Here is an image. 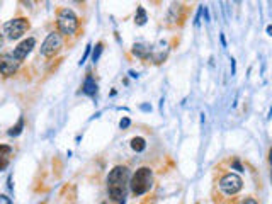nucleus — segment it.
I'll list each match as a JSON object with an SVG mask.
<instances>
[{
	"mask_svg": "<svg viewBox=\"0 0 272 204\" xmlns=\"http://www.w3.org/2000/svg\"><path fill=\"white\" fill-rule=\"evenodd\" d=\"M126 203V199H121V201H119V204H125Z\"/></svg>",
	"mask_w": 272,
	"mask_h": 204,
	"instance_id": "26",
	"label": "nucleus"
},
{
	"mask_svg": "<svg viewBox=\"0 0 272 204\" xmlns=\"http://www.w3.org/2000/svg\"><path fill=\"white\" fill-rule=\"evenodd\" d=\"M130 124H131L130 118H123L121 121H119V128H121V130H126V128H130Z\"/></svg>",
	"mask_w": 272,
	"mask_h": 204,
	"instance_id": "18",
	"label": "nucleus"
},
{
	"mask_svg": "<svg viewBox=\"0 0 272 204\" xmlns=\"http://www.w3.org/2000/svg\"><path fill=\"white\" fill-rule=\"evenodd\" d=\"M131 172L126 165H118L107 176V193L113 201H121L126 198L128 187H130Z\"/></svg>",
	"mask_w": 272,
	"mask_h": 204,
	"instance_id": "1",
	"label": "nucleus"
},
{
	"mask_svg": "<svg viewBox=\"0 0 272 204\" xmlns=\"http://www.w3.org/2000/svg\"><path fill=\"white\" fill-rule=\"evenodd\" d=\"M24 126H26V121H24V118L20 116L17 123L14 124V126L10 128L9 131H7V135L10 136V138H17V136L22 135V131H24Z\"/></svg>",
	"mask_w": 272,
	"mask_h": 204,
	"instance_id": "11",
	"label": "nucleus"
},
{
	"mask_svg": "<svg viewBox=\"0 0 272 204\" xmlns=\"http://www.w3.org/2000/svg\"><path fill=\"white\" fill-rule=\"evenodd\" d=\"M133 55L136 58H141V60H148V58L151 56V48L146 46V44L138 43V44H135V46H133Z\"/></svg>",
	"mask_w": 272,
	"mask_h": 204,
	"instance_id": "10",
	"label": "nucleus"
},
{
	"mask_svg": "<svg viewBox=\"0 0 272 204\" xmlns=\"http://www.w3.org/2000/svg\"><path fill=\"white\" fill-rule=\"evenodd\" d=\"M146 20H148L146 10L143 9V7H138V9H136V14H135V22H136V26H145Z\"/></svg>",
	"mask_w": 272,
	"mask_h": 204,
	"instance_id": "13",
	"label": "nucleus"
},
{
	"mask_svg": "<svg viewBox=\"0 0 272 204\" xmlns=\"http://www.w3.org/2000/svg\"><path fill=\"white\" fill-rule=\"evenodd\" d=\"M7 167H9V158L7 157H0V172H3Z\"/></svg>",
	"mask_w": 272,
	"mask_h": 204,
	"instance_id": "17",
	"label": "nucleus"
},
{
	"mask_svg": "<svg viewBox=\"0 0 272 204\" xmlns=\"http://www.w3.org/2000/svg\"><path fill=\"white\" fill-rule=\"evenodd\" d=\"M102 49H104L102 43H97L96 48H94V51H92V61H94V63H97V61H99V58H101V55H102Z\"/></svg>",
	"mask_w": 272,
	"mask_h": 204,
	"instance_id": "14",
	"label": "nucleus"
},
{
	"mask_svg": "<svg viewBox=\"0 0 272 204\" xmlns=\"http://www.w3.org/2000/svg\"><path fill=\"white\" fill-rule=\"evenodd\" d=\"M90 51H92V46H90V44H87V48H85V53H84V56L80 58V61H78V65H84L85 63V60H87L89 58V55H90Z\"/></svg>",
	"mask_w": 272,
	"mask_h": 204,
	"instance_id": "16",
	"label": "nucleus"
},
{
	"mask_svg": "<svg viewBox=\"0 0 272 204\" xmlns=\"http://www.w3.org/2000/svg\"><path fill=\"white\" fill-rule=\"evenodd\" d=\"M61 46H63V39H61V34H60V32H56V31H51L46 36V39L43 41V44H41L39 53H41V56L51 58V56H55L56 53L60 51Z\"/></svg>",
	"mask_w": 272,
	"mask_h": 204,
	"instance_id": "5",
	"label": "nucleus"
},
{
	"mask_svg": "<svg viewBox=\"0 0 272 204\" xmlns=\"http://www.w3.org/2000/svg\"><path fill=\"white\" fill-rule=\"evenodd\" d=\"M240 204H259V203L255 201V199H252V198H247V199H243Z\"/></svg>",
	"mask_w": 272,
	"mask_h": 204,
	"instance_id": "22",
	"label": "nucleus"
},
{
	"mask_svg": "<svg viewBox=\"0 0 272 204\" xmlns=\"http://www.w3.org/2000/svg\"><path fill=\"white\" fill-rule=\"evenodd\" d=\"M34 46H36V39H34V37H26V39H22L17 44V46L14 48V51H12L10 55L14 56L15 60L19 61V63H22V61L31 55V51L34 49Z\"/></svg>",
	"mask_w": 272,
	"mask_h": 204,
	"instance_id": "7",
	"label": "nucleus"
},
{
	"mask_svg": "<svg viewBox=\"0 0 272 204\" xmlns=\"http://www.w3.org/2000/svg\"><path fill=\"white\" fill-rule=\"evenodd\" d=\"M153 187V172L150 167H139L130 177V189L135 196H143Z\"/></svg>",
	"mask_w": 272,
	"mask_h": 204,
	"instance_id": "2",
	"label": "nucleus"
},
{
	"mask_svg": "<svg viewBox=\"0 0 272 204\" xmlns=\"http://www.w3.org/2000/svg\"><path fill=\"white\" fill-rule=\"evenodd\" d=\"M10 153H12V147H9V145H0V157L9 158Z\"/></svg>",
	"mask_w": 272,
	"mask_h": 204,
	"instance_id": "15",
	"label": "nucleus"
},
{
	"mask_svg": "<svg viewBox=\"0 0 272 204\" xmlns=\"http://www.w3.org/2000/svg\"><path fill=\"white\" fill-rule=\"evenodd\" d=\"M131 148H133L136 153L145 152V148H146V140H145V138H141V136H136V138L131 140Z\"/></svg>",
	"mask_w": 272,
	"mask_h": 204,
	"instance_id": "12",
	"label": "nucleus"
},
{
	"mask_svg": "<svg viewBox=\"0 0 272 204\" xmlns=\"http://www.w3.org/2000/svg\"><path fill=\"white\" fill-rule=\"evenodd\" d=\"M232 167H233L235 170H238V172H243V170H245V169L242 167V164H240L238 160H233V162H232Z\"/></svg>",
	"mask_w": 272,
	"mask_h": 204,
	"instance_id": "20",
	"label": "nucleus"
},
{
	"mask_svg": "<svg viewBox=\"0 0 272 204\" xmlns=\"http://www.w3.org/2000/svg\"><path fill=\"white\" fill-rule=\"evenodd\" d=\"M82 92H84L85 95H89V97H96V95H97V82L94 80L92 75H89V77L84 80V85H82Z\"/></svg>",
	"mask_w": 272,
	"mask_h": 204,
	"instance_id": "9",
	"label": "nucleus"
},
{
	"mask_svg": "<svg viewBox=\"0 0 272 204\" xmlns=\"http://www.w3.org/2000/svg\"><path fill=\"white\" fill-rule=\"evenodd\" d=\"M19 65L20 63L10 55V53L0 55V75H2V77H5V78L12 77V75L19 70Z\"/></svg>",
	"mask_w": 272,
	"mask_h": 204,
	"instance_id": "8",
	"label": "nucleus"
},
{
	"mask_svg": "<svg viewBox=\"0 0 272 204\" xmlns=\"http://www.w3.org/2000/svg\"><path fill=\"white\" fill-rule=\"evenodd\" d=\"M0 204H14V203H12V199L9 198V196L0 194Z\"/></svg>",
	"mask_w": 272,
	"mask_h": 204,
	"instance_id": "19",
	"label": "nucleus"
},
{
	"mask_svg": "<svg viewBox=\"0 0 272 204\" xmlns=\"http://www.w3.org/2000/svg\"><path fill=\"white\" fill-rule=\"evenodd\" d=\"M220 39H221V44H223V46H226V41H225V36L223 34L220 36Z\"/></svg>",
	"mask_w": 272,
	"mask_h": 204,
	"instance_id": "24",
	"label": "nucleus"
},
{
	"mask_svg": "<svg viewBox=\"0 0 272 204\" xmlns=\"http://www.w3.org/2000/svg\"><path fill=\"white\" fill-rule=\"evenodd\" d=\"M3 34H5L7 39H20L24 34H26V31L29 29V20L26 17H15V19H10L7 20L5 24H3Z\"/></svg>",
	"mask_w": 272,
	"mask_h": 204,
	"instance_id": "4",
	"label": "nucleus"
},
{
	"mask_svg": "<svg viewBox=\"0 0 272 204\" xmlns=\"http://www.w3.org/2000/svg\"><path fill=\"white\" fill-rule=\"evenodd\" d=\"M130 77L131 78H138V73H136L135 70H130Z\"/></svg>",
	"mask_w": 272,
	"mask_h": 204,
	"instance_id": "23",
	"label": "nucleus"
},
{
	"mask_svg": "<svg viewBox=\"0 0 272 204\" xmlns=\"http://www.w3.org/2000/svg\"><path fill=\"white\" fill-rule=\"evenodd\" d=\"M232 73L235 75V60H233V58H232Z\"/></svg>",
	"mask_w": 272,
	"mask_h": 204,
	"instance_id": "25",
	"label": "nucleus"
},
{
	"mask_svg": "<svg viewBox=\"0 0 272 204\" xmlns=\"http://www.w3.org/2000/svg\"><path fill=\"white\" fill-rule=\"evenodd\" d=\"M139 109H141L143 112H150L151 106H150V104H141V106H139Z\"/></svg>",
	"mask_w": 272,
	"mask_h": 204,
	"instance_id": "21",
	"label": "nucleus"
},
{
	"mask_svg": "<svg viewBox=\"0 0 272 204\" xmlns=\"http://www.w3.org/2000/svg\"><path fill=\"white\" fill-rule=\"evenodd\" d=\"M101 204H107V203H101Z\"/></svg>",
	"mask_w": 272,
	"mask_h": 204,
	"instance_id": "27",
	"label": "nucleus"
},
{
	"mask_svg": "<svg viewBox=\"0 0 272 204\" xmlns=\"http://www.w3.org/2000/svg\"><path fill=\"white\" fill-rule=\"evenodd\" d=\"M242 187H243V181L237 174L230 172L220 179V189L223 191L226 196H235L237 193H240Z\"/></svg>",
	"mask_w": 272,
	"mask_h": 204,
	"instance_id": "6",
	"label": "nucleus"
},
{
	"mask_svg": "<svg viewBox=\"0 0 272 204\" xmlns=\"http://www.w3.org/2000/svg\"><path fill=\"white\" fill-rule=\"evenodd\" d=\"M56 26H58L60 34L73 36L78 31V26H80L78 15L72 9H68V7H63L58 12V15H56Z\"/></svg>",
	"mask_w": 272,
	"mask_h": 204,
	"instance_id": "3",
	"label": "nucleus"
}]
</instances>
